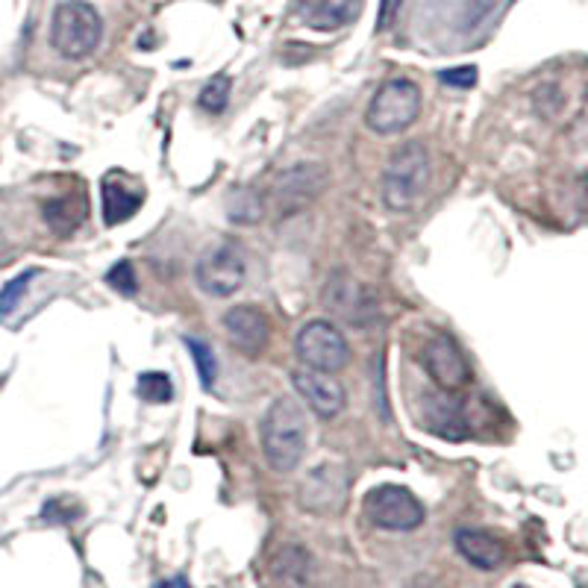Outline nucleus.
I'll return each mask as SVG.
<instances>
[{
    "instance_id": "f257e3e1",
    "label": "nucleus",
    "mask_w": 588,
    "mask_h": 588,
    "mask_svg": "<svg viewBox=\"0 0 588 588\" xmlns=\"http://www.w3.org/2000/svg\"><path fill=\"white\" fill-rule=\"evenodd\" d=\"M309 427L298 400H273L259 423V445L271 471L291 474L307 456Z\"/></svg>"
},
{
    "instance_id": "f03ea898",
    "label": "nucleus",
    "mask_w": 588,
    "mask_h": 588,
    "mask_svg": "<svg viewBox=\"0 0 588 588\" xmlns=\"http://www.w3.org/2000/svg\"><path fill=\"white\" fill-rule=\"evenodd\" d=\"M432 159L427 144L421 141H407L403 148L391 153V159L382 168V203L391 212H409L418 207L423 191L430 186Z\"/></svg>"
},
{
    "instance_id": "7ed1b4c3",
    "label": "nucleus",
    "mask_w": 588,
    "mask_h": 588,
    "mask_svg": "<svg viewBox=\"0 0 588 588\" xmlns=\"http://www.w3.org/2000/svg\"><path fill=\"white\" fill-rule=\"evenodd\" d=\"M103 39L100 12L86 0H62L50 18V44L59 57L86 59Z\"/></svg>"
},
{
    "instance_id": "20e7f679",
    "label": "nucleus",
    "mask_w": 588,
    "mask_h": 588,
    "mask_svg": "<svg viewBox=\"0 0 588 588\" xmlns=\"http://www.w3.org/2000/svg\"><path fill=\"white\" fill-rule=\"evenodd\" d=\"M418 116H421V89L407 77H395L373 91L365 124L377 136H395L409 130Z\"/></svg>"
},
{
    "instance_id": "39448f33",
    "label": "nucleus",
    "mask_w": 588,
    "mask_h": 588,
    "mask_svg": "<svg viewBox=\"0 0 588 588\" xmlns=\"http://www.w3.org/2000/svg\"><path fill=\"white\" fill-rule=\"evenodd\" d=\"M362 512L373 527L389 532L418 530L427 518L421 500L415 498L407 486H395V482H382L368 491L362 500Z\"/></svg>"
},
{
    "instance_id": "423d86ee",
    "label": "nucleus",
    "mask_w": 588,
    "mask_h": 588,
    "mask_svg": "<svg viewBox=\"0 0 588 588\" xmlns=\"http://www.w3.org/2000/svg\"><path fill=\"white\" fill-rule=\"evenodd\" d=\"M248 280V257L236 241H221L203 250L195 266V282L209 298H232Z\"/></svg>"
},
{
    "instance_id": "0eeeda50",
    "label": "nucleus",
    "mask_w": 588,
    "mask_h": 588,
    "mask_svg": "<svg viewBox=\"0 0 588 588\" xmlns=\"http://www.w3.org/2000/svg\"><path fill=\"white\" fill-rule=\"evenodd\" d=\"M295 353L300 362L318 371L339 373L350 362V345L345 332L330 321H309L295 339Z\"/></svg>"
},
{
    "instance_id": "6e6552de",
    "label": "nucleus",
    "mask_w": 588,
    "mask_h": 588,
    "mask_svg": "<svg viewBox=\"0 0 588 588\" xmlns=\"http://www.w3.org/2000/svg\"><path fill=\"white\" fill-rule=\"evenodd\" d=\"M323 307L330 309L332 316L341 318L350 327H371L380 318V303L365 282L353 280L348 273H336L330 282L323 286Z\"/></svg>"
},
{
    "instance_id": "1a4fd4ad",
    "label": "nucleus",
    "mask_w": 588,
    "mask_h": 588,
    "mask_svg": "<svg viewBox=\"0 0 588 588\" xmlns=\"http://www.w3.org/2000/svg\"><path fill=\"white\" fill-rule=\"evenodd\" d=\"M423 371L430 373V380L445 391H462L471 382V368L462 350L450 336H432L421 348Z\"/></svg>"
},
{
    "instance_id": "9d476101",
    "label": "nucleus",
    "mask_w": 588,
    "mask_h": 588,
    "mask_svg": "<svg viewBox=\"0 0 588 588\" xmlns=\"http://www.w3.org/2000/svg\"><path fill=\"white\" fill-rule=\"evenodd\" d=\"M323 180H327V171L318 162H300V166L286 168L273 180V203L282 216L307 209L323 191Z\"/></svg>"
},
{
    "instance_id": "9b49d317",
    "label": "nucleus",
    "mask_w": 588,
    "mask_h": 588,
    "mask_svg": "<svg viewBox=\"0 0 588 588\" xmlns=\"http://www.w3.org/2000/svg\"><path fill=\"white\" fill-rule=\"evenodd\" d=\"M291 386L300 395V400L323 421H330L345 409V389L332 373L303 365V368L291 371Z\"/></svg>"
},
{
    "instance_id": "f8f14e48",
    "label": "nucleus",
    "mask_w": 588,
    "mask_h": 588,
    "mask_svg": "<svg viewBox=\"0 0 588 588\" xmlns=\"http://www.w3.org/2000/svg\"><path fill=\"white\" fill-rule=\"evenodd\" d=\"M225 332L230 345L239 350L241 357L257 359L268 350V341H271V323L262 309L248 307H232L225 316Z\"/></svg>"
},
{
    "instance_id": "ddd939ff",
    "label": "nucleus",
    "mask_w": 588,
    "mask_h": 588,
    "mask_svg": "<svg viewBox=\"0 0 588 588\" xmlns=\"http://www.w3.org/2000/svg\"><path fill=\"white\" fill-rule=\"evenodd\" d=\"M345 498H348V480L339 465L332 462L312 468V474L300 486V504L309 512H339Z\"/></svg>"
},
{
    "instance_id": "4468645a",
    "label": "nucleus",
    "mask_w": 588,
    "mask_h": 588,
    "mask_svg": "<svg viewBox=\"0 0 588 588\" xmlns=\"http://www.w3.org/2000/svg\"><path fill=\"white\" fill-rule=\"evenodd\" d=\"M454 545L465 562L474 565L477 571H498L506 559V547L498 536L489 530H477V527H462L456 530Z\"/></svg>"
},
{
    "instance_id": "2eb2a0df",
    "label": "nucleus",
    "mask_w": 588,
    "mask_h": 588,
    "mask_svg": "<svg viewBox=\"0 0 588 588\" xmlns=\"http://www.w3.org/2000/svg\"><path fill=\"white\" fill-rule=\"evenodd\" d=\"M271 571L273 577L286 586L303 588L312 582V574H316V559L309 554L307 547L300 545H286L280 547L271 559Z\"/></svg>"
},
{
    "instance_id": "dca6fc26",
    "label": "nucleus",
    "mask_w": 588,
    "mask_h": 588,
    "mask_svg": "<svg viewBox=\"0 0 588 588\" xmlns=\"http://www.w3.org/2000/svg\"><path fill=\"white\" fill-rule=\"evenodd\" d=\"M362 12V0H316L309 9L307 24L318 33H336L341 27L353 24Z\"/></svg>"
},
{
    "instance_id": "f3484780",
    "label": "nucleus",
    "mask_w": 588,
    "mask_h": 588,
    "mask_svg": "<svg viewBox=\"0 0 588 588\" xmlns=\"http://www.w3.org/2000/svg\"><path fill=\"white\" fill-rule=\"evenodd\" d=\"M423 415H427V427H430L432 432L445 436L448 441H465L471 436L462 409L448 403V400H427Z\"/></svg>"
},
{
    "instance_id": "a211bd4d",
    "label": "nucleus",
    "mask_w": 588,
    "mask_h": 588,
    "mask_svg": "<svg viewBox=\"0 0 588 588\" xmlns=\"http://www.w3.org/2000/svg\"><path fill=\"white\" fill-rule=\"evenodd\" d=\"M136 212H139V198L133 191L124 189L118 180H103V221L107 227L124 225Z\"/></svg>"
},
{
    "instance_id": "6ab92c4d",
    "label": "nucleus",
    "mask_w": 588,
    "mask_h": 588,
    "mask_svg": "<svg viewBox=\"0 0 588 588\" xmlns=\"http://www.w3.org/2000/svg\"><path fill=\"white\" fill-rule=\"evenodd\" d=\"M89 216V207H86V200L74 198V200H48L44 203V221L57 232H68L74 230L83 218Z\"/></svg>"
},
{
    "instance_id": "aec40b11",
    "label": "nucleus",
    "mask_w": 588,
    "mask_h": 588,
    "mask_svg": "<svg viewBox=\"0 0 588 588\" xmlns=\"http://www.w3.org/2000/svg\"><path fill=\"white\" fill-rule=\"evenodd\" d=\"M230 91H232V80L227 74H216L212 80H209L203 89H200V109H207V112H212V116H218V112H225L227 103H230Z\"/></svg>"
},
{
    "instance_id": "412c9836",
    "label": "nucleus",
    "mask_w": 588,
    "mask_h": 588,
    "mask_svg": "<svg viewBox=\"0 0 588 588\" xmlns=\"http://www.w3.org/2000/svg\"><path fill=\"white\" fill-rule=\"evenodd\" d=\"M262 212H266V200H262L259 191L241 189L230 203V218L232 221H241V225H257Z\"/></svg>"
},
{
    "instance_id": "4be33fe9",
    "label": "nucleus",
    "mask_w": 588,
    "mask_h": 588,
    "mask_svg": "<svg viewBox=\"0 0 588 588\" xmlns=\"http://www.w3.org/2000/svg\"><path fill=\"white\" fill-rule=\"evenodd\" d=\"M139 395L150 403H168L175 398V386L168 380V373L162 371H148L139 377Z\"/></svg>"
},
{
    "instance_id": "5701e85b",
    "label": "nucleus",
    "mask_w": 588,
    "mask_h": 588,
    "mask_svg": "<svg viewBox=\"0 0 588 588\" xmlns=\"http://www.w3.org/2000/svg\"><path fill=\"white\" fill-rule=\"evenodd\" d=\"M36 268H30V271L18 273L16 280H9L7 286H3V291H0V318H7L16 312V307L21 303V298H24L27 286L36 280Z\"/></svg>"
},
{
    "instance_id": "b1692460",
    "label": "nucleus",
    "mask_w": 588,
    "mask_h": 588,
    "mask_svg": "<svg viewBox=\"0 0 588 588\" xmlns=\"http://www.w3.org/2000/svg\"><path fill=\"white\" fill-rule=\"evenodd\" d=\"M186 345H189L191 357H195V362H198L200 382H203V386H207V389H212V386H216V373H218L216 353H212V348H209L207 341L186 339Z\"/></svg>"
},
{
    "instance_id": "393cba45",
    "label": "nucleus",
    "mask_w": 588,
    "mask_h": 588,
    "mask_svg": "<svg viewBox=\"0 0 588 588\" xmlns=\"http://www.w3.org/2000/svg\"><path fill=\"white\" fill-rule=\"evenodd\" d=\"M477 68L474 66H462V68H448V71H441L439 80L450 89H474L477 86Z\"/></svg>"
},
{
    "instance_id": "a878e982",
    "label": "nucleus",
    "mask_w": 588,
    "mask_h": 588,
    "mask_svg": "<svg viewBox=\"0 0 588 588\" xmlns=\"http://www.w3.org/2000/svg\"><path fill=\"white\" fill-rule=\"evenodd\" d=\"M107 282L116 291H121V295H133L136 291L133 266H130V262H118V266L107 273Z\"/></svg>"
},
{
    "instance_id": "bb28decb",
    "label": "nucleus",
    "mask_w": 588,
    "mask_h": 588,
    "mask_svg": "<svg viewBox=\"0 0 588 588\" xmlns=\"http://www.w3.org/2000/svg\"><path fill=\"white\" fill-rule=\"evenodd\" d=\"M400 7H403V0H380V18H377V27L386 30V27L398 18Z\"/></svg>"
},
{
    "instance_id": "cd10ccee",
    "label": "nucleus",
    "mask_w": 588,
    "mask_h": 588,
    "mask_svg": "<svg viewBox=\"0 0 588 588\" xmlns=\"http://www.w3.org/2000/svg\"><path fill=\"white\" fill-rule=\"evenodd\" d=\"M153 588H189V582H186V577H171V580L157 582Z\"/></svg>"
},
{
    "instance_id": "c85d7f7f",
    "label": "nucleus",
    "mask_w": 588,
    "mask_h": 588,
    "mask_svg": "<svg viewBox=\"0 0 588 588\" xmlns=\"http://www.w3.org/2000/svg\"><path fill=\"white\" fill-rule=\"evenodd\" d=\"M3 248H7V236H3V227H0V253H3Z\"/></svg>"
},
{
    "instance_id": "c756f323",
    "label": "nucleus",
    "mask_w": 588,
    "mask_h": 588,
    "mask_svg": "<svg viewBox=\"0 0 588 588\" xmlns=\"http://www.w3.org/2000/svg\"><path fill=\"white\" fill-rule=\"evenodd\" d=\"M515 588H527V586H515Z\"/></svg>"
}]
</instances>
